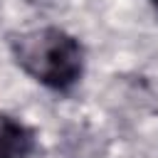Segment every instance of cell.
Wrapping results in <instances>:
<instances>
[{"label":"cell","instance_id":"cell-1","mask_svg":"<svg viewBox=\"0 0 158 158\" xmlns=\"http://www.w3.org/2000/svg\"><path fill=\"white\" fill-rule=\"evenodd\" d=\"M15 64L35 81L67 91L84 72V49L77 37L59 27H35L10 37Z\"/></svg>","mask_w":158,"mask_h":158},{"label":"cell","instance_id":"cell-2","mask_svg":"<svg viewBox=\"0 0 158 158\" xmlns=\"http://www.w3.org/2000/svg\"><path fill=\"white\" fill-rule=\"evenodd\" d=\"M35 133L22 121L0 114V158H32Z\"/></svg>","mask_w":158,"mask_h":158},{"label":"cell","instance_id":"cell-3","mask_svg":"<svg viewBox=\"0 0 158 158\" xmlns=\"http://www.w3.org/2000/svg\"><path fill=\"white\" fill-rule=\"evenodd\" d=\"M151 2H153V5H156V7H158V0H151Z\"/></svg>","mask_w":158,"mask_h":158}]
</instances>
